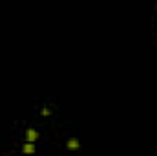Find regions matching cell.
<instances>
[{
    "instance_id": "6da1fadb",
    "label": "cell",
    "mask_w": 157,
    "mask_h": 156,
    "mask_svg": "<svg viewBox=\"0 0 157 156\" xmlns=\"http://www.w3.org/2000/svg\"><path fill=\"white\" fill-rule=\"evenodd\" d=\"M37 138H38V132H37L35 129H29V131L26 132V140H27V142L35 143V142H37Z\"/></svg>"
},
{
    "instance_id": "7a4b0ae2",
    "label": "cell",
    "mask_w": 157,
    "mask_h": 156,
    "mask_svg": "<svg viewBox=\"0 0 157 156\" xmlns=\"http://www.w3.org/2000/svg\"><path fill=\"white\" fill-rule=\"evenodd\" d=\"M68 147H70V149H79L80 143H79L77 140H70V142H68Z\"/></svg>"
},
{
    "instance_id": "3957f363",
    "label": "cell",
    "mask_w": 157,
    "mask_h": 156,
    "mask_svg": "<svg viewBox=\"0 0 157 156\" xmlns=\"http://www.w3.org/2000/svg\"><path fill=\"white\" fill-rule=\"evenodd\" d=\"M24 153H35V147L31 142H27V145H24Z\"/></svg>"
}]
</instances>
